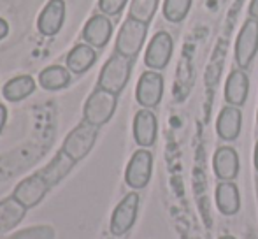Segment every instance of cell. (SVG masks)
Listing matches in <instances>:
<instances>
[{"instance_id": "30", "label": "cell", "mask_w": 258, "mask_h": 239, "mask_svg": "<svg viewBox=\"0 0 258 239\" xmlns=\"http://www.w3.org/2000/svg\"><path fill=\"white\" fill-rule=\"evenodd\" d=\"M220 239H235V237H232V236H221Z\"/></svg>"}, {"instance_id": "13", "label": "cell", "mask_w": 258, "mask_h": 239, "mask_svg": "<svg viewBox=\"0 0 258 239\" xmlns=\"http://www.w3.org/2000/svg\"><path fill=\"white\" fill-rule=\"evenodd\" d=\"M112 35V23L105 14H95L86 21L83 28V39L92 48H104Z\"/></svg>"}, {"instance_id": "21", "label": "cell", "mask_w": 258, "mask_h": 239, "mask_svg": "<svg viewBox=\"0 0 258 239\" xmlns=\"http://www.w3.org/2000/svg\"><path fill=\"white\" fill-rule=\"evenodd\" d=\"M34 90H35V81L32 76H18V78L6 83L2 93L11 102H20V100L27 99L28 95H32Z\"/></svg>"}, {"instance_id": "28", "label": "cell", "mask_w": 258, "mask_h": 239, "mask_svg": "<svg viewBox=\"0 0 258 239\" xmlns=\"http://www.w3.org/2000/svg\"><path fill=\"white\" fill-rule=\"evenodd\" d=\"M6 119H7V109L4 104H0V134L4 130V125H6Z\"/></svg>"}, {"instance_id": "26", "label": "cell", "mask_w": 258, "mask_h": 239, "mask_svg": "<svg viewBox=\"0 0 258 239\" xmlns=\"http://www.w3.org/2000/svg\"><path fill=\"white\" fill-rule=\"evenodd\" d=\"M248 13H249V16H251V18L258 20V0H251V2H249Z\"/></svg>"}, {"instance_id": "15", "label": "cell", "mask_w": 258, "mask_h": 239, "mask_svg": "<svg viewBox=\"0 0 258 239\" xmlns=\"http://www.w3.org/2000/svg\"><path fill=\"white\" fill-rule=\"evenodd\" d=\"M213 169L218 180L234 181L239 174V155L232 146H221L213 158Z\"/></svg>"}, {"instance_id": "29", "label": "cell", "mask_w": 258, "mask_h": 239, "mask_svg": "<svg viewBox=\"0 0 258 239\" xmlns=\"http://www.w3.org/2000/svg\"><path fill=\"white\" fill-rule=\"evenodd\" d=\"M255 167L258 171V141H256V146H255Z\"/></svg>"}, {"instance_id": "3", "label": "cell", "mask_w": 258, "mask_h": 239, "mask_svg": "<svg viewBox=\"0 0 258 239\" xmlns=\"http://www.w3.org/2000/svg\"><path fill=\"white\" fill-rule=\"evenodd\" d=\"M146 35L148 25L128 16L123 21L121 28L118 32V37H116V53H119L125 58L134 60L143 49Z\"/></svg>"}, {"instance_id": "8", "label": "cell", "mask_w": 258, "mask_h": 239, "mask_svg": "<svg viewBox=\"0 0 258 239\" xmlns=\"http://www.w3.org/2000/svg\"><path fill=\"white\" fill-rule=\"evenodd\" d=\"M163 95V78L158 71H146L139 78L136 99L144 109H153L160 104Z\"/></svg>"}, {"instance_id": "16", "label": "cell", "mask_w": 258, "mask_h": 239, "mask_svg": "<svg viewBox=\"0 0 258 239\" xmlns=\"http://www.w3.org/2000/svg\"><path fill=\"white\" fill-rule=\"evenodd\" d=\"M242 127V113L239 107L235 106H227L220 111L216 119V132L220 136V139L223 141H235L241 134Z\"/></svg>"}, {"instance_id": "1", "label": "cell", "mask_w": 258, "mask_h": 239, "mask_svg": "<svg viewBox=\"0 0 258 239\" xmlns=\"http://www.w3.org/2000/svg\"><path fill=\"white\" fill-rule=\"evenodd\" d=\"M130 74H132V60L125 58V56L114 51V55L105 62L102 71H100L99 88L119 95L128 83Z\"/></svg>"}, {"instance_id": "10", "label": "cell", "mask_w": 258, "mask_h": 239, "mask_svg": "<svg viewBox=\"0 0 258 239\" xmlns=\"http://www.w3.org/2000/svg\"><path fill=\"white\" fill-rule=\"evenodd\" d=\"M49 188L51 187L48 185V181L42 178L39 172H35V174H32V176H28V178H25L23 181H20L18 187L14 188L13 195L28 209V208L37 206L39 202L44 199V195L48 194Z\"/></svg>"}, {"instance_id": "11", "label": "cell", "mask_w": 258, "mask_h": 239, "mask_svg": "<svg viewBox=\"0 0 258 239\" xmlns=\"http://www.w3.org/2000/svg\"><path fill=\"white\" fill-rule=\"evenodd\" d=\"M65 21V2L63 0H49L42 13L39 14L37 28L42 35L53 37L61 30V25Z\"/></svg>"}, {"instance_id": "12", "label": "cell", "mask_w": 258, "mask_h": 239, "mask_svg": "<svg viewBox=\"0 0 258 239\" xmlns=\"http://www.w3.org/2000/svg\"><path fill=\"white\" fill-rule=\"evenodd\" d=\"M158 134V119L151 109L137 111L134 118V139L139 146L150 148L155 144Z\"/></svg>"}, {"instance_id": "14", "label": "cell", "mask_w": 258, "mask_h": 239, "mask_svg": "<svg viewBox=\"0 0 258 239\" xmlns=\"http://www.w3.org/2000/svg\"><path fill=\"white\" fill-rule=\"evenodd\" d=\"M249 93V78L246 71L235 69L228 74V79L225 83V100L228 106L241 107L246 104Z\"/></svg>"}, {"instance_id": "5", "label": "cell", "mask_w": 258, "mask_h": 239, "mask_svg": "<svg viewBox=\"0 0 258 239\" xmlns=\"http://www.w3.org/2000/svg\"><path fill=\"white\" fill-rule=\"evenodd\" d=\"M258 53V20L249 18L244 21L235 41V62L239 69L246 71Z\"/></svg>"}, {"instance_id": "24", "label": "cell", "mask_w": 258, "mask_h": 239, "mask_svg": "<svg viewBox=\"0 0 258 239\" xmlns=\"http://www.w3.org/2000/svg\"><path fill=\"white\" fill-rule=\"evenodd\" d=\"M158 2L160 0H132V2H130V11H128L130 18L150 25L156 9H158Z\"/></svg>"}, {"instance_id": "20", "label": "cell", "mask_w": 258, "mask_h": 239, "mask_svg": "<svg viewBox=\"0 0 258 239\" xmlns=\"http://www.w3.org/2000/svg\"><path fill=\"white\" fill-rule=\"evenodd\" d=\"M65 60H67L69 71L76 72V74H83L97 62L95 48H92L90 44H78L71 49Z\"/></svg>"}, {"instance_id": "23", "label": "cell", "mask_w": 258, "mask_h": 239, "mask_svg": "<svg viewBox=\"0 0 258 239\" xmlns=\"http://www.w3.org/2000/svg\"><path fill=\"white\" fill-rule=\"evenodd\" d=\"M191 0H163V16L170 23H181L188 16Z\"/></svg>"}, {"instance_id": "22", "label": "cell", "mask_w": 258, "mask_h": 239, "mask_svg": "<svg viewBox=\"0 0 258 239\" xmlns=\"http://www.w3.org/2000/svg\"><path fill=\"white\" fill-rule=\"evenodd\" d=\"M39 83H41L42 88L46 90H61L71 83V74L65 67L60 65H51V67H46L44 71L39 76Z\"/></svg>"}, {"instance_id": "4", "label": "cell", "mask_w": 258, "mask_h": 239, "mask_svg": "<svg viewBox=\"0 0 258 239\" xmlns=\"http://www.w3.org/2000/svg\"><path fill=\"white\" fill-rule=\"evenodd\" d=\"M97 136H99V129L83 119V122L79 123L76 129H72L71 134L65 137L63 144H61V151L78 164V162L83 160V158L92 151V148L95 146Z\"/></svg>"}, {"instance_id": "2", "label": "cell", "mask_w": 258, "mask_h": 239, "mask_svg": "<svg viewBox=\"0 0 258 239\" xmlns=\"http://www.w3.org/2000/svg\"><path fill=\"white\" fill-rule=\"evenodd\" d=\"M116 106H118V95L97 86L86 100L85 109H83V118L90 125L99 129L112 118Z\"/></svg>"}, {"instance_id": "18", "label": "cell", "mask_w": 258, "mask_h": 239, "mask_svg": "<svg viewBox=\"0 0 258 239\" xmlns=\"http://www.w3.org/2000/svg\"><path fill=\"white\" fill-rule=\"evenodd\" d=\"M27 215V208L16 197H7L0 202V232L14 229Z\"/></svg>"}, {"instance_id": "17", "label": "cell", "mask_w": 258, "mask_h": 239, "mask_svg": "<svg viewBox=\"0 0 258 239\" xmlns=\"http://www.w3.org/2000/svg\"><path fill=\"white\" fill-rule=\"evenodd\" d=\"M216 206L223 215H237L241 209V195L234 181H220L216 187Z\"/></svg>"}, {"instance_id": "25", "label": "cell", "mask_w": 258, "mask_h": 239, "mask_svg": "<svg viewBox=\"0 0 258 239\" xmlns=\"http://www.w3.org/2000/svg\"><path fill=\"white\" fill-rule=\"evenodd\" d=\"M128 0H99V9L105 16H118Z\"/></svg>"}, {"instance_id": "27", "label": "cell", "mask_w": 258, "mask_h": 239, "mask_svg": "<svg viewBox=\"0 0 258 239\" xmlns=\"http://www.w3.org/2000/svg\"><path fill=\"white\" fill-rule=\"evenodd\" d=\"M7 34H9V25H7V21L4 20V18H0V41H2Z\"/></svg>"}, {"instance_id": "7", "label": "cell", "mask_w": 258, "mask_h": 239, "mask_svg": "<svg viewBox=\"0 0 258 239\" xmlns=\"http://www.w3.org/2000/svg\"><path fill=\"white\" fill-rule=\"evenodd\" d=\"M139 211V194L130 192L121 199L116 206L114 213L111 216V234L112 236H123L134 227Z\"/></svg>"}, {"instance_id": "19", "label": "cell", "mask_w": 258, "mask_h": 239, "mask_svg": "<svg viewBox=\"0 0 258 239\" xmlns=\"http://www.w3.org/2000/svg\"><path fill=\"white\" fill-rule=\"evenodd\" d=\"M74 164H76V162L72 160L71 157H67V155H65L63 151L60 150L56 153V157H54L53 160L49 162V164L46 165L44 169H42V171H39V174H41L42 178L48 181L49 187H54V185L60 183V181L72 171Z\"/></svg>"}, {"instance_id": "6", "label": "cell", "mask_w": 258, "mask_h": 239, "mask_svg": "<svg viewBox=\"0 0 258 239\" xmlns=\"http://www.w3.org/2000/svg\"><path fill=\"white\" fill-rule=\"evenodd\" d=\"M151 172H153V155L151 151L143 148V150H137L130 158L125 171V181L130 188L141 190V188L148 187Z\"/></svg>"}, {"instance_id": "9", "label": "cell", "mask_w": 258, "mask_h": 239, "mask_svg": "<svg viewBox=\"0 0 258 239\" xmlns=\"http://www.w3.org/2000/svg\"><path fill=\"white\" fill-rule=\"evenodd\" d=\"M174 51V41L170 34L167 32H156L148 44L146 55H144V64L151 69V71H163L169 65L170 56Z\"/></svg>"}]
</instances>
